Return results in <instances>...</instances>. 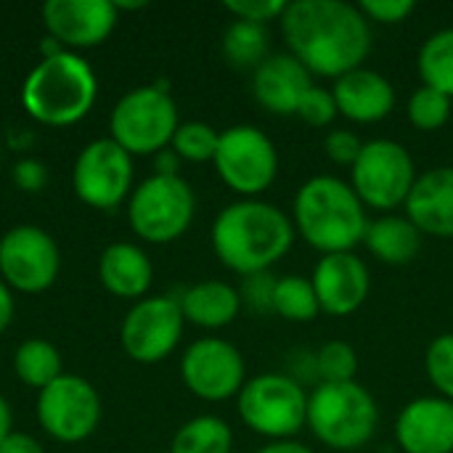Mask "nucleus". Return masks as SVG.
I'll return each mask as SVG.
<instances>
[{"mask_svg":"<svg viewBox=\"0 0 453 453\" xmlns=\"http://www.w3.org/2000/svg\"><path fill=\"white\" fill-rule=\"evenodd\" d=\"M279 24L289 53L319 77L340 80L372 53V24L345 0H295Z\"/></svg>","mask_w":453,"mask_h":453,"instance_id":"nucleus-1","label":"nucleus"},{"mask_svg":"<svg viewBox=\"0 0 453 453\" xmlns=\"http://www.w3.org/2000/svg\"><path fill=\"white\" fill-rule=\"evenodd\" d=\"M292 218L263 199H239L223 207L212 223L215 257L239 276L271 271L295 244Z\"/></svg>","mask_w":453,"mask_h":453,"instance_id":"nucleus-2","label":"nucleus"},{"mask_svg":"<svg viewBox=\"0 0 453 453\" xmlns=\"http://www.w3.org/2000/svg\"><path fill=\"white\" fill-rule=\"evenodd\" d=\"M295 231L321 255L353 252L364 244L369 218L353 186L334 175L305 180L292 202Z\"/></svg>","mask_w":453,"mask_h":453,"instance_id":"nucleus-3","label":"nucleus"},{"mask_svg":"<svg viewBox=\"0 0 453 453\" xmlns=\"http://www.w3.org/2000/svg\"><path fill=\"white\" fill-rule=\"evenodd\" d=\"M96 96V72L74 50H61L40 58L21 85L24 111L35 122L48 127H69L88 117Z\"/></svg>","mask_w":453,"mask_h":453,"instance_id":"nucleus-4","label":"nucleus"},{"mask_svg":"<svg viewBox=\"0 0 453 453\" xmlns=\"http://www.w3.org/2000/svg\"><path fill=\"white\" fill-rule=\"evenodd\" d=\"M380 425L374 395L353 382H319L308 395L305 427L332 451H358L369 446Z\"/></svg>","mask_w":453,"mask_h":453,"instance_id":"nucleus-5","label":"nucleus"},{"mask_svg":"<svg viewBox=\"0 0 453 453\" xmlns=\"http://www.w3.org/2000/svg\"><path fill=\"white\" fill-rule=\"evenodd\" d=\"M178 125L180 117L170 88L165 82L141 85L114 104L109 117V138L130 157H154L173 143Z\"/></svg>","mask_w":453,"mask_h":453,"instance_id":"nucleus-6","label":"nucleus"},{"mask_svg":"<svg viewBox=\"0 0 453 453\" xmlns=\"http://www.w3.org/2000/svg\"><path fill=\"white\" fill-rule=\"evenodd\" d=\"M236 411L247 430L271 441H292L308 419V393L289 374L268 372L244 382Z\"/></svg>","mask_w":453,"mask_h":453,"instance_id":"nucleus-7","label":"nucleus"},{"mask_svg":"<svg viewBox=\"0 0 453 453\" xmlns=\"http://www.w3.org/2000/svg\"><path fill=\"white\" fill-rule=\"evenodd\" d=\"M196 215V196L180 175H151L141 180L127 199V220L138 239L170 244L180 239Z\"/></svg>","mask_w":453,"mask_h":453,"instance_id":"nucleus-8","label":"nucleus"},{"mask_svg":"<svg viewBox=\"0 0 453 453\" xmlns=\"http://www.w3.org/2000/svg\"><path fill=\"white\" fill-rule=\"evenodd\" d=\"M417 178V165L409 149L390 138L364 141V149L350 167V186L364 207L382 212L403 207Z\"/></svg>","mask_w":453,"mask_h":453,"instance_id":"nucleus-9","label":"nucleus"},{"mask_svg":"<svg viewBox=\"0 0 453 453\" xmlns=\"http://www.w3.org/2000/svg\"><path fill=\"white\" fill-rule=\"evenodd\" d=\"M218 178L242 199H257L279 175L276 143L255 125H234L220 133L215 151Z\"/></svg>","mask_w":453,"mask_h":453,"instance_id":"nucleus-10","label":"nucleus"},{"mask_svg":"<svg viewBox=\"0 0 453 453\" xmlns=\"http://www.w3.org/2000/svg\"><path fill=\"white\" fill-rule=\"evenodd\" d=\"M74 196L93 210H114L133 194V157L111 138L90 141L72 167Z\"/></svg>","mask_w":453,"mask_h":453,"instance_id":"nucleus-11","label":"nucleus"},{"mask_svg":"<svg viewBox=\"0 0 453 453\" xmlns=\"http://www.w3.org/2000/svg\"><path fill=\"white\" fill-rule=\"evenodd\" d=\"M101 395L80 374H61L37 393V422L58 443H82L101 425Z\"/></svg>","mask_w":453,"mask_h":453,"instance_id":"nucleus-12","label":"nucleus"},{"mask_svg":"<svg viewBox=\"0 0 453 453\" xmlns=\"http://www.w3.org/2000/svg\"><path fill=\"white\" fill-rule=\"evenodd\" d=\"M183 311L178 297L159 295V297H143L138 300L122 326H119V342L127 358L135 364H159L165 361L183 337Z\"/></svg>","mask_w":453,"mask_h":453,"instance_id":"nucleus-13","label":"nucleus"},{"mask_svg":"<svg viewBox=\"0 0 453 453\" xmlns=\"http://www.w3.org/2000/svg\"><path fill=\"white\" fill-rule=\"evenodd\" d=\"M61 271L56 239L40 226H13L0 239V279L24 295L53 287Z\"/></svg>","mask_w":453,"mask_h":453,"instance_id":"nucleus-14","label":"nucleus"},{"mask_svg":"<svg viewBox=\"0 0 453 453\" xmlns=\"http://www.w3.org/2000/svg\"><path fill=\"white\" fill-rule=\"evenodd\" d=\"M180 380L191 395L220 403L236 398L247 382L244 356L236 345L220 337H202L191 342L180 358Z\"/></svg>","mask_w":453,"mask_h":453,"instance_id":"nucleus-15","label":"nucleus"},{"mask_svg":"<svg viewBox=\"0 0 453 453\" xmlns=\"http://www.w3.org/2000/svg\"><path fill=\"white\" fill-rule=\"evenodd\" d=\"M119 11L114 0H48L42 24L64 50H85L101 45L117 27Z\"/></svg>","mask_w":453,"mask_h":453,"instance_id":"nucleus-16","label":"nucleus"},{"mask_svg":"<svg viewBox=\"0 0 453 453\" xmlns=\"http://www.w3.org/2000/svg\"><path fill=\"white\" fill-rule=\"evenodd\" d=\"M321 313L342 319L356 313L372 292L369 265L356 252L321 255L311 279Z\"/></svg>","mask_w":453,"mask_h":453,"instance_id":"nucleus-17","label":"nucleus"},{"mask_svg":"<svg viewBox=\"0 0 453 453\" xmlns=\"http://www.w3.org/2000/svg\"><path fill=\"white\" fill-rule=\"evenodd\" d=\"M395 443L403 453H453V401L422 395L395 419Z\"/></svg>","mask_w":453,"mask_h":453,"instance_id":"nucleus-18","label":"nucleus"},{"mask_svg":"<svg viewBox=\"0 0 453 453\" xmlns=\"http://www.w3.org/2000/svg\"><path fill=\"white\" fill-rule=\"evenodd\" d=\"M311 88L313 74L289 50L271 53L252 72V96L271 114H297V106Z\"/></svg>","mask_w":453,"mask_h":453,"instance_id":"nucleus-19","label":"nucleus"},{"mask_svg":"<svg viewBox=\"0 0 453 453\" xmlns=\"http://www.w3.org/2000/svg\"><path fill=\"white\" fill-rule=\"evenodd\" d=\"M403 207L422 236L453 239V167L443 165L422 173Z\"/></svg>","mask_w":453,"mask_h":453,"instance_id":"nucleus-20","label":"nucleus"},{"mask_svg":"<svg viewBox=\"0 0 453 453\" xmlns=\"http://www.w3.org/2000/svg\"><path fill=\"white\" fill-rule=\"evenodd\" d=\"M332 93H334L340 117L358 122V125L380 122L395 109L393 82L385 74L366 69V66L353 69L342 74L340 80H334Z\"/></svg>","mask_w":453,"mask_h":453,"instance_id":"nucleus-21","label":"nucleus"},{"mask_svg":"<svg viewBox=\"0 0 453 453\" xmlns=\"http://www.w3.org/2000/svg\"><path fill=\"white\" fill-rule=\"evenodd\" d=\"M98 279L104 289L122 300H143L154 281V265L149 255L130 242H114L101 252Z\"/></svg>","mask_w":453,"mask_h":453,"instance_id":"nucleus-22","label":"nucleus"},{"mask_svg":"<svg viewBox=\"0 0 453 453\" xmlns=\"http://www.w3.org/2000/svg\"><path fill=\"white\" fill-rule=\"evenodd\" d=\"M178 303H180L186 324H194L210 332L231 326L244 308L239 289L226 281H199L188 287L178 297Z\"/></svg>","mask_w":453,"mask_h":453,"instance_id":"nucleus-23","label":"nucleus"},{"mask_svg":"<svg viewBox=\"0 0 453 453\" xmlns=\"http://www.w3.org/2000/svg\"><path fill=\"white\" fill-rule=\"evenodd\" d=\"M364 244L385 265H409L422 250V234L409 218L382 215L369 220Z\"/></svg>","mask_w":453,"mask_h":453,"instance_id":"nucleus-24","label":"nucleus"},{"mask_svg":"<svg viewBox=\"0 0 453 453\" xmlns=\"http://www.w3.org/2000/svg\"><path fill=\"white\" fill-rule=\"evenodd\" d=\"M13 372L19 374V380L27 388L40 393L64 374V361H61V353H58V348L53 342L32 337V340H24L16 348Z\"/></svg>","mask_w":453,"mask_h":453,"instance_id":"nucleus-25","label":"nucleus"},{"mask_svg":"<svg viewBox=\"0 0 453 453\" xmlns=\"http://www.w3.org/2000/svg\"><path fill=\"white\" fill-rule=\"evenodd\" d=\"M234 433L226 419L202 414L188 419L173 438L170 453H231Z\"/></svg>","mask_w":453,"mask_h":453,"instance_id":"nucleus-26","label":"nucleus"},{"mask_svg":"<svg viewBox=\"0 0 453 453\" xmlns=\"http://www.w3.org/2000/svg\"><path fill=\"white\" fill-rule=\"evenodd\" d=\"M223 56L234 69H257L271 56V37L268 29L260 24L234 19L223 35Z\"/></svg>","mask_w":453,"mask_h":453,"instance_id":"nucleus-27","label":"nucleus"},{"mask_svg":"<svg viewBox=\"0 0 453 453\" xmlns=\"http://www.w3.org/2000/svg\"><path fill=\"white\" fill-rule=\"evenodd\" d=\"M419 77L422 85L453 98V27L433 32L419 48Z\"/></svg>","mask_w":453,"mask_h":453,"instance_id":"nucleus-28","label":"nucleus"},{"mask_svg":"<svg viewBox=\"0 0 453 453\" xmlns=\"http://www.w3.org/2000/svg\"><path fill=\"white\" fill-rule=\"evenodd\" d=\"M273 313L292 324H311L321 316V305L311 279L305 276H281L273 289Z\"/></svg>","mask_w":453,"mask_h":453,"instance_id":"nucleus-29","label":"nucleus"},{"mask_svg":"<svg viewBox=\"0 0 453 453\" xmlns=\"http://www.w3.org/2000/svg\"><path fill=\"white\" fill-rule=\"evenodd\" d=\"M406 117L419 133H435L446 127L453 117V98L427 85L417 88L406 104Z\"/></svg>","mask_w":453,"mask_h":453,"instance_id":"nucleus-30","label":"nucleus"},{"mask_svg":"<svg viewBox=\"0 0 453 453\" xmlns=\"http://www.w3.org/2000/svg\"><path fill=\"white\" fill-rule=\"evenodd\" d=\"M218 141H220V133L212 125H207L202 119H188V122L178 125L170 149L183 162H196L199 165V162H212L215 159Z\"/></svg>","mask_w":453,"mask_h":453,"instance_id":"nucleus-31","label":"nucleus"},{"mask_svg":"<svg viewBox=\"0 0 453 453\" xmlns=\"http://www.w3.org/2000/svg\"><path fill=\"white\" fill-rule=\"evenodd\" d=\"M313 369L321 382H353L358 372V356L353 345L342 340H332L319 348L313 356Z\"/></svg>","mask_w":453,"mask_h":453,"instance_id":"nucleus-32","label":"nucleus"},{"mask_svg":"<svg viewBox=\"0 0 453 453\" xmlns=\"http://www.w3.org/2000/svg\"><path fill=\"white\" fill-rule=\"evenodd\" d=\"M425 372L441 398L453 401V332L438 334L425 353Z\"/></svg>","mask_w":453,"mask_h":453,"instance_id":"nucleus-33","label":"nucleus"},{"mask_svg":"<svg viewBox=\"0 0 453 453\" xmlns=\"http://www.w3.org/2000/svg\"><path fill=\"white\" fill-rule=\"evenodd\" d=\"M297 117H300L305 125H311V127H326V125H332V122L340 117L334 93L326 90V88L313 85V88L303 96V101H300V106H297Z\"/></svg>","mask_w":453,"mask_h":453,"instance_id":"nucleus-34","label":"nucleus"},{"mask_svg":"<svg viewBox=\"0 0 453 453\" xmlns=\"http://www.w3.org/2000/svg\"><path fill=\"white\" fill-rule=\"evenodd\" d=\"M287 5V0H228L223 8L239 21L265 27L268 21H281Z\"/></svg>","mask_w":453,"mask_h":453,"instance_id":"nucleus-35","label":"nucleus"},{"mask_svg":"<svg viewBox=\"0 0 453 453\" xmlns=\"http://www.w3.org/2000/svg\"><path fill=\"white\" fill-rule=\"evenodd\" d=\"M273 289H276V279L271 276V271L244 276L239 289L242 305H247L255 313H273Z\"/></svg>","mask_w":453,"mask_h":453,"instance_id":"nucleus-36","label":"nucleus"},{"mask_svg":"<svg viewBox=\"0 0 453 453\" xmlns=\"http://www.w3.org/2000/svg\"><path fill=\"white\" fill-rule=\"evenodd\" d=\"M361 149H364V141L353 130H345V127L329 130L326 138H324V154L334 165H342V167H353Z\"/></svg>","mask_w":453,"mask_h":453,"instance_id":"nucleus-37","label":"nucleus"},{"mask_svg":"<svg viewBox=\"0 0 453 453\" xmlns=\"http://www.w3.org/2000/svg\"><path fill=\"white\" fill-rule=\"evenodd\" d=\"M369 24H401L414 13V0H364L358 3Z\"/></svg>","mask_w":453,"mask_h":453,"instance_id":"nucleus-38","label":"nucleus"},{"mask_svg":"<svg viewBox=\"0 0 453 453\" xmlns=\"http://www.w3.org/2000/svg\"><path fill=\"white\" fill-rule=\"evenodd\" d=\"M13 183L21 188V191H27V194H37V191H42L45 188V183H48V170H45V165L42 162H37V159H19L16 165H13Z\"/></svg>","mask_w":453,"mask_h":453,"instance_id":"nucleus-39","label":"nucleus"},{"mask_svg":"<svg viewBox=\"0 0 453 453\" xmlns=\"http://www.w3.org/2000/svg\"><path fill=\"white\" fill-rule=\"evenodd\" d=\"M0 453H45L40 441L32 438L29 433H11L3 443H0Z\"/></svg>","mask_w":453,"mask_h":453,"instance_id":"nucleus-40","label":"nucleus"},{"mask_svg":"<svg viewBox=\"0 0 453 453\" xmlns=\"http://www.w3.org/2000/svg\"><path fill=\"white\" fill-rule=\"evenodd\" d=\"M180 157L167 146V149H162L159 154H154V170H157V175H180L178 170H180Z\"/></svg>","mask_w":453,"mask_h":453,"instance_id":"nucleus-41","label":"nucleus"},{"mask_svg":"<svg viewBox=\"0 0 453 453\" xmlns=\"http://www.w3.org/2000/svg\"><path fill=\"white\" fill-rule=\"evenodd\" d=\"M16 313V300H13V289L0 279V334L8 329V324L13 321Z\"/></svg>","mask_w":453,"mask_h":453,"instance_id":"nucleus-42","label":"nucleus"},{"mask_svg":"<svg viewBox=\"0 0 453 453\" xmlns=\"http://www.w3.org/2000/svg\"><path fill=\"white\" fill-rule=\"evenodd\" d=\"M255 453H313L305 443H300V441H271V443H265L260 451Z\"/></svg>","mask_w":453,"mask_h":453,"instance_id":"nucleus-43","label":"nucleus"},{"mask_svg":"<svg viewBox=\"0 0 453 453\" xmlns=\"http://www.w3.org/2000/svg\"><path fill=\"white\" fill-rule=\"evenodd\" d=\"M13 433V411H11V403L0 395V443Z\"/></svg>","mask_w":453,"mask_h":453,"instance_id":"nucleus-44","label":"nucleus"}]
</instances>
